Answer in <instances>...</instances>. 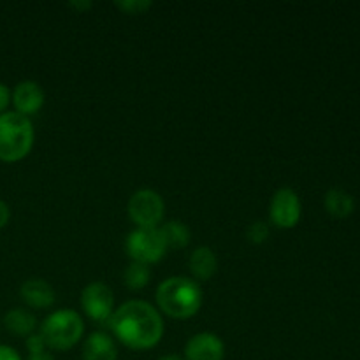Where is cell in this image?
<instances>
[{
	"label": "cell",
	"mask_w": 360,
	"mask_h": 360,
	"mask_svg": "<svg viewBox=\"0 0 360 360\" xmlns=\"http://www.w3.org/2000/svg\"><path fill=\"white\" fill-rule=\"evenodd\" d=\"M0 360H21V357L14 348L0 345Z\"/></svg>",
	"instance_id": "7402d4cb"
},
{
	"label": "cell",
	"mask_w": 360,
	"mask_h": 360,
	"mask_svg": "<svg viewBox=\"0 0 360 360\" xmlns=\"http://www.w3.org/2000/svg\"><path fill=\"white\" fill-rule=\"evenodd\" d=\"M84 333V322L74 309H58L51 313L41 326V336L46 347L65 352L76 347Z\"/></svg>",
	"instance_id": "277c9868"
},
{
	"label": "cell",
	"mask_w": 360,
	"mask_h": 360,
	"mask_svg": "<svg viewBox=\"0 0 360 360\" xmlns=\"http://www.w3.org/2000/svg\"><path fill=\"white\" fill-rule=\"evenodd\" d=\"M157 304L162 313L174 320H188L202 306V290L192 278L172 276L157 288Z\"/></svg>",
	"instance_id": "7a4b0ae2"
},
{
	"label": "cell",
	"mask_w": 360,
	"mask_h": 360,
	"mask_svg": "<svg viewBox=\"0 0 360 360\" xmlns=\"http://www.w3.org/2000/svg\"><path fill=\"white\" fill-rule=\"evenodd\" d=\"M11 104V91L4 83H0V115L6 112L7 105Z\"/></svg>",
	"instance_id": "44dd1931"
},
{
	"label": "cell",
	"mask_w": 360,
	"mask_h": 360,
	"mask_svg": "<svg viewBox=\"0 0 360 360\" xmlns=\"http://www.w3.org/2000/svg\"><path fill=\"white\" fill-rule=\"evenodd\" d=\"M35 132L30 118L16 111L0 115V162L14 164L27 157L34 146Z\"/></svg>",
	"instance_id": "3957f363"
},
{
	"label": "cell",
	"mask_w": 360,
	"mask_h": 360,
	"mask_svg": "<svg viewBox=\"0 0 360 360\" xmlns=\"http://www.w3.org/2000/svg\"><path fill=\"white\" fill-rule=\"evenodd\" d=\"M25 345H27V350L30 355L42 354V352H46V348H48L41 334H30V336L27 338V343Z\"/></svg>",
	"instance_id": "ffe728a7"
},
{
	"label": "cell",
	"mask_w": 360,
	"mask_h": 360,
	"mask_svg": "<svg viewBox=\"0 0 360 360\" xmlns=\"http://www.w3.org/2000/svg\"><path fill=\"white\" fill-rule=\"evenodd\" d=\"M301 199L292 188H280L273 195L269 206L271 224L278 229H294L301 220Z\"/></svg>",
	"instance_id": "ba28073f"
},
{
	"label": "cell",
	"mask_w": 360,
	"mask_h": 360,
	"mask_svg": "<svg viewBox=\"0 0 360 360\" xmlns=\"http://www.w3.org/2000/svg\"><path fill=\"white\" fill-rule=\"evenodd\" d=\"M4 326H6V329L9 333L16 334V336L28 338L30 334H34L35 327H37V319L28 309L14 308L6 313V316H4Z\"/></svg>",
	"instance_id": "5bb4252c"
},
{
	"label": "cell",
	"mask_w": 360,
	"mask_h": 360,
	"mask_svg": "<svg viewBox=\"0 0 360 360\" xmlns=\"http://www.w3.org/2000/svg\"><path fill=\"white\" fill-rule=\"evenodd\" d=\"M164 199L155 190H139L129 200V217L137 229H158L164 220Z\"/></svg>",
	"instance_id": "8992f818"
},
{
	"label": "cell",
	"mask_w": 360,
	"mask_h": 360,
	"mask_svg": "<svg viewBox=\"0 0 360 360\" xmlns=\"http://www.w3.org/2000/svg\"><path fill=\"white\" fill-rule=\"evenodd\" d=\"M225 345L217 334L199 333L185 347V360H224Z\"/></svg>",
	"instance_id": "30bf717a"
},
{
	"label": "cell",
	"mask_w": 360,
	"mask_h": 360,
	"mask_svg": "<svg viewBox=\"0 0 360 360\" xmlns=\"http://www.w3.org/2000/svg\"><path fill=\"white\" fill-rule=\"evenodd\" d=\"M327 213L334 218H348L355 211V200L348 192L341 188H330L323 199Z\"/></svg>",
	"instance_id": "9a60e30c"
},
{
	"label": "cell",
	"mask_w": 360,
	"mask_h": 360,
	"mask_svg": "<svg viewBox=\"0 0 360 360\" xmlns=\"http://www.w3.org/2000/svg\"><path fill=\"white\" fill-rule=\"evenodd\" d=\"M162 238H164L165 246L172 250H179L188 246L190 243V229L183 221H167L164 227H160Z\"/></svg>",
	"instance_id": "2e32d148"
},
{
	"label": "cell",
	"mask_w": 360,
	"mask_h": 360,
	"mask_svg": "<svg viewBox=\"0 0 360 360\" xmlns=\"http://www.w3.org/2000/svg\"><path fill=\"white\" fill-rule=\"evenodd\" d=\"M116 7L122 13L129 14V16H136V14L146 13L151 7V2H146V0H127V2H116Z\"/></svg>",
	"instance_id": "d6986e66"
},
{
	"label": "cell",
	"mask_w": 360,
	"mask_h": 360,
	"mask_svg": "<svg viewBox=\"0 0 360 360\" xmlns=\"http://www.w3.org/2000/svg\"><path fill=\"white\" fill-rule=\"evenodd\" d=\"M69 6L74 7V9H77V11H79V13H84V11L91 9V7H94V4L86 2V0H84V2H70Z\"/></svg>",
	"instance_id": "cb8c5ba5"
},
{
	"label": "cell",
	"mask_w": 360,
	"mask_h": 360,
	"mask_svg": "<svg viewBox=\"0 0 360 360\" xmlns=\"http://www.w3.org/2000/svg\"><path fill=\"white\" fill-rule=\"evenodd\" d=\"M151 269L146 264L132 262L123 273V280L130 290H143L148 283H150Z\"/></svg>",
	"instance_id": "e0dca14e"
},
{
	"label": "cell",
	"mask_w": 360,
	"mask_h": 360,
	"mask_svg": "<svg viewBox=\"0 0 360 360\" xmlns=\"http://www.w3.org/2000/svg\"><path fill=\"white\" fill-rule=\"evenodd\" d=\"M218 269L217 255L207 246H200L190 255V271L200 281H207L214 276Z\"/></svg>",
	"instance_id": "4fadbf2b"
},
{
	"label": "cell",
	"mask_w": 360,
	"mask_h": 360,
	"mask_svg": "<svg viewBox=\"0 0 360 360\" xmlns=\"http://www.w3.org/2000/svg\"><path fill=\"white\" fill-rule=\"evenodd\" d=\"M9 218H11L9 206H7V202H4V200L0 199V229H4L7 224H9Z\"/></svg>",
	"instance_id": "603a6c76"
},
{
	"label": "cell",
	"mask_w": 360,
	"mask_h": 360,
	"mask_svg": "<svg viewBox=\"0 0 360 360\" xmlns=\"http://www.w3.org/2000/svg\"><path fill=\"white\" fill-rule=\"evenodd\" d=\"M46 95L44 90L39 83L35 81H21L14 86L13 94H11V102L14 105V111L20 112V115L30 118L32 115L39 112L44 105Z\"/></svg>",
	"instance_id": "9c48e42d"
},
{
	"label": "cell",
	"mask_w": 360,
	"mask_h": 360,
	"mask_svg": "<svg viewBox=\"0 0 360 360\" xmlns=\"http://www.w3.org/2000/svg\"><path fill=\"white\" fill-rule=\"evenodd\" d=\"M158 360H185V359L178 357V355H165V357H160Z\"/></svg>",
	"instance_id": "484cf974"
},
{
	"label": "cell",
	"mask_w": 360,
	"mask_h": 360,
	"mask_svg": "<svg viewBox=\"0 0 360 360\" xmlns=\"http://www.w3.org/2000/svg\"><path fill=\"white\" fill-rule=\"evenodd\" d=\"M246 236H248V241L253 243V245H264L269 238V227L264 221H255L248 227Z\"/></svg>",
	"instance_id": "ac0fdd59"
},
{
	"label": "cell",
	"mask_w": 360,
	"mask_h": 360,
	"mask_svg": "<svg viewBox=\"0 0 360 360\" xmlns=\"http://www.w3.org/2000/svg\"><path fill=\"white\" fill-rule=\"evenodd\" d=\"M112 336L130 350H150L164 336V320L146 301H129L115 309L108 322Z\"/></svg>",
	"instance_id": "6da1fadb"
},
{
	"label": "cell",
	"mask_w": 360,
	"mask_h": 360,
	"mask_svg": "<svg viewBox=\"0 0 360 360\" xmlns=\"http://www.w3.org/2000/svg\"><path fill=\"white\" fill-rule=\"evenodd\" d=\"M20 295L28 308L46 309L55 302V290L48 281L41 278H32L27 280L20 288Z\"/></svg>",
	"instance_id": "8fae6325"
},
{
	"label": "cell",
	"mask_w": 360,
	"mask_h": 360,
	"mask_svg": "<svg viewBox=\"0 0 360 360\" xmlns=\"http://www.w3.org/2000/svg\"><path fill=\"white\" fill-rule=\"evenodd\" d=\"M27 360H55L51 354L48 352H42V354H35V355H28Z\"/></svg>",
	"instance_id": "d4e9b609"
},
{
	"label": "cell",
	"mask_w": 360,
	"mask_h": 360,
	"mask_svg": "<svg viewBox=\"0 0 360 360\" xmlns=\"http://www.w3.org/2000/svg\"><path fill=\"white\" fill-rule=\"evenodd\" d=\"M84 360H116L118 348L115 340L105 333H94L86 338L83 345Z\"/></svg>",
	"instance_id": "7c38bea8"
},
{
	"label": "cell",
	"mask_w": 360,
	"mask_h": 360,
	"mask_svg": "<svg viewBox=\"0 0 360 360\" xmlns=\"http://www.w3.org/2000/svg\"><path fill=\"white\" fill-rule=\"evenodd\" d=\"M81 308L84 315L90 320L98 323H108L111 315L115 313V295L108 285L101 281L86 285L81 292Z\"/></svg>",
	"instance_id": "52a82bcc"
},
{
	"label": "cell",
	"mask_w": 360,
	"mask_h": 360,
	"mask_svg": "<svg viewBox=\"0 0 360 360\" xmlns=\"http://www.w3.org/2000/svg\"><path fill=\"white\" fill-rule=\"evenodd\" d=\"M125 250L132 262L151 266L164 259L167 246L160 229H136L127 236Z\"/></svg>",
	"instance_id": "5b68a950"
}]
</instances>
